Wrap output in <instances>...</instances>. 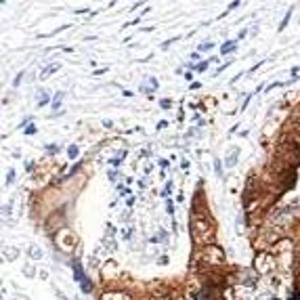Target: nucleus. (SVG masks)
I'll use <instances>...</instances> for the list:
<instances>
[{"instance_id":"1","label":"nucleus","mask_w":300,"mask_h":300,"mask_svg":"<svg viewBox=\"0 0 300 300\" xmlns=\"http://www.w3.org/2000/svg\"><path fill=\"white\" fill-rule=\"evenodd\" d=\"M191 233H193V239L197 244L212 246L214 239H216V227L206 214L193 212V216H191Z\"/></svg>"},{"instance_id":"3","label":"nucleus","mask_w":300,"mask_h":300,"mask_svg":"<svg viewBox=\"0 0 300 300\" xmlns=\"http://www.w3.org/2000/svg\"><path fill=\"white\" fill-rule=\"evenodd\" d=\"M55 244H57L59 248H61V250H67V252H69V250H74V248H76V235H74L72 231H67V229H65V231L57 233Z\"/></svg>"},{"instance_id":"6","label":"nucleus","mask_w":300,"mask_h":300,"mask_svg":"<svg viewBox=\"0 0 300 300\" xmlns=\"http://www.w3.org/2000/svg\"><path fill=\"white\" fill-rule=\"evenodd\" d=\"M149 300H170L166 294H153L151 298H149Z\"/></svg>"},{"instance_id":"5","label":"nucleus","mask_w":300,"mask_h":300,"mask_svg":"<svg viewBox=\"0 0 300 300\" xmlns=\"http://www.w3.org/2000/svg\"><path fill=\"white\" fill-rule=\"evenodd\" d=\"M101 300H133L128 294H122V292H109V294H103Z\"/></svg>"},{"instance_id":"8","label":"nucleus","mask_w":300,"mask_h":300,"mask_svg":"<svg viewBox=\"0 0 300 300\" xmlns=\"http://www.w3.org/2000/svg\"><path fill=\"white\" fill-rule=\"evenodd\" d=\"M298 286H300V277H298Z\"/></svg>"},{"instance_id":"4","label":"nucleus","mask_w":300,"mask_h":300,"mask_svg":"<svg viewBox=\"0 0 300 300\" xmlns=\"http://www.w3.org/2000/svg\"><path fill=\"white\" fill-rule=\"evenodd\" d=\"M256 267H258V271H261V273L271 271V269H273V258L267 256V254H261L256 258Z\"/></svg>"},{"instance_id":"7","label":"nucleus","mask_w":300,"mask_h":300,"mask_svg":"<svg viewBox=\"0 0 300 300\" xmlns=\"http://www.w3.org/2000/svg\"><path fill=\"white\" fill-rule=\"evenodd\" d=\"M292 122H294V126L300 131V114H294V118H292Z\"/></svg>"},{"instance_id":"2","label":"nucleus","mask_w":300,"mask_h":300,"mask_svg":"<svg viewBox=\"0 0 300 300\" xmlns=\"http://www.w3.org/2000/svg\"><path fill=\"white\" fill-rule=\"evenodd\" d=\"M199 265L204 267H221L225 265V252L221 250V246H204L202 252H199Z\"/></svg>"}]
</instances>
